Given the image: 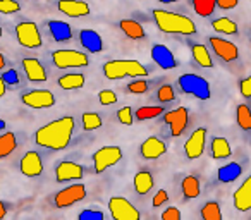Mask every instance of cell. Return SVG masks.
<instances>
[{
  "label": "cell",
  "instance_id": "cell-19",
  "mask_svg": "<svg viewBox=\"0 0 251 220\" xmlns=\"http://www.w3.org/2000/svg\"><path fill=\"white\" fill-rule=\"evenodd\" d=\"M21 64H23V69H25L26 77H28L31 83H45L47 81V71L38 59L26 57V59L21 60Z\"/></svg>",
  "mask_w": 251,
  "mask_h": 220
},
{
  "label": "cell",
  "instance_id": "cell-48",
  "mask_svg": "<svg viewBox=\"0 0 251 220\" xmlns=\"http://www.w3.org/2000/svg\"><path fill=\"white\" fill-rule=\"evenodd\" d=\"M5 215H7V206H5V203L0 199V219H4Z\"/></svg>",
  "mask_w": 251,
  "mask_h": 220
},
{
  "label": "cell",
  "instance_id": "cell-7",
  "mask_svg": "<svg viewBox=\"0 0 251 220\" xmlns=\"http://www.w3.org/2000/svg\"><path fill=\"white\" fill-rule=\"evenodd\" d=\"M16 38H18L19 45L25 49H40L43 43L38 26L31 21H23L16 26Z\"/></svg>",
  "mask_w": 251,
  "mask_h": 220
},
{
  "label": "cell",
  "instance_id": "cell-2",
  "mask_svg": "<svg viewBox=\"0 0 251 220\" xmlns=\"http://www.w3.org/2000/svg\"><path fill=\"white\" fill-rule=\"evenodd\" d=\"M153 19L157 28L162 33L169 35H184L191 36L196 33V24L188 18V16L177 14V12L164 11V9H155Z\"/></svg>",
  "mask_w": 251,
  "mask_h": 220
},
{
  "label": "cell",
  "instance_id": "cell-26",
  "mask_svg": "<svg viewBox=\"0 0 251 220\" xmlns=\"http://www.w3.org/2000/svg\"><path fill=\"white\" fill-rule=\"evenodd\" d=\"M210 150H212V157L215 160H222V158H229L232 150H230V145L226 138H219L215 136L212 140V145H210Z\"/></svg>",
  "mask_w": 251,
  "mask_h": 220
},
{
  "label": "cell",
  "instance_id": "cell-47",
  "mask_svg": "<svg viewBox=\"0 0 251 220\" xmlns=\"http://www.w3.org/2000/svg\"><path fill=\"white\" fill-rule=\"evenodd\" d=\"M215 2H217V7L224 9V11H230V9H234L239 4V0H215Z\"/></svg>",
  "mask_w": 251,
  "mask_h": 220
},
{
  "label": "cell",
  "instance_id": "cell-50",
  "mask_svg": "<svg viewBox=\"0 0 251 220\" xmlns=\"http://www.w3.org/2000/svg\"><path fill=\"white\" fill-rule=\"evenodd\" d=\"M4 67H5V57L0 53V69H4Z\"/></svg>",
  "mask_w": 251,
  "mask_h": 220
},
{
  "label": "cell",
  "instance_id": "cell-22",
  "mask_svg": "<svg viewBox=\"0 0 251 220\" xmlns=\"http://www.w3.org/2000/svg\"><path fill=\"white\" fill-rule=\"evenodd\" d=\"M49 31L50 36L59 43H66L73 38V29L66 21H59V19L49 21Z\"/></svg>",
  "mask_w": 251,
  "mask_h": 220
},
{
  "label": "cell",
  "instance_id": "cell-32",
  "mask_svg": "<svg viewBox=\"0 0 251 220\" xmlns=\"http://www.w3.org/2000/svg\"><path fill=\"white\" fill-rule=\"evenodd\" d=\"M203 220H222V210L217 201H206L200 210Z\"/></svg>",
  "mask_w": 251,
  "mask_h": 220
},
{
  "label": "cell",
  "instance_id": "cell-18",
  "mask_svg": "<svg viewBox=\"0 0 251 220\" xmlns=\"http://www.w3.org/2000/svg\"><path fill=\"white\" fill-rule=\"evenodd\" d=\"M165 151H167V147H165L164 141L158 140L157 136L147 138L140 147L141 157L147 158V160H157V158H160Z\"/></svg>",
  "mask_w": 251,
  "mask_h": 220
},
{
  "label": "cell",
  "instance_id": "cell-6",
  "mask_svg": "<svg viewBox=\"0 0 251 220\" xmlns=\"http://www.w3.org/2000/svg\"><path fill=\"white\" fill-rule=\"evenodd\" d=\"M93 167L97 174H101L107 169L114 167L115 164L122 160V150L121 147H115V145H108V147H101L100 150H97L93 153Z\"/></svg>",
  "mask_w": 251,
  "mask_h": 220
},
{
  "label": "cell",
  "instance_id": "cell-21",
  "mask_svg": "<svg viewBox=\"0 0 251 220\" xmlns=\"http://www.w3.org/2000/svg\"><path fill=\"white\" fill-rule=\"evenodd\" d=\"M79 43L86 52L100 53L103 50V40L93 29H81L79 31Z\"/></svg>",
  "mask_w": 251,
  "mask_h": 220
},
{
  "label": "cell",
  "instance_id": "cell-27",
  "mask_svg": "<svg viewBox=\"0 0 251 220\" xmlns=\"http://www.w3.org/2000/svg\"><path fill=\"white\" fill-rule=\"evenodd\" d=\"M182 195H184L186 199H195L200 196L201 193V186H200V181L196 175H186L182 179Z\"/></svg>",
  "mask_w": 251,
  "mask_h": 220
},
{
  "label": "cell",
  "instance_id": "cell-42",
  "mask_svg": "<svg viewBox=\"0 0 251 220\" xmlns=\"http://www.w3.org/2000/svg\"><path fill=\"white\" fill-rule=\"evenodd\" d=\"M77 219L79 220H103L105 215L100 212V210H84V212H81L79 215H77Z\"/></svg>",
  "mask_w": 251,
  "mask_h": 220
},
{
  "label": "cell",
  "instance_id": "cell-5",
  "mask_svg": "<svg viewBox=\"0 0 251 220\" xmlns=\"http://www.w3.org/2000/svg\"><path fill=\"white\" fill-rule=\"evenodd\" d=\"M52 62L57 66V69H76V67H86L90 59L86 53L77 50L60 49L52 52Z\"/></svg>",
  "mask_w": 251,
  "mask_h": 220
},
{
  "label": "cell",
  "instance_id": "cell-1",
  "mask_svg": "<svg viewBox=\"0 0 251 220\" xmlns=\"http://www.w3.org/2000/svg\"><path fill=\"white\" fill-rule=\"evenodd\" d=\"M74 117L64 116L60 119H55L52 122L45 124L35 133V141L38 147L47 148V150L60 151L67 148L71 143V138L74 133Z\"/></svg>",
  "mask_w": 251,
  "mask_h": 220
},
{
  "label": "cell",
  "instance_id": "cell-28",
  "mask_svg": "<svg viewBox=\"0 0 251 220\" xmlns=\"http://www.w3.org/2000/svg\"><path fill=\"white\" fill-rule=\"evenodd\" d=\"M191 53H193V59H195V62L198 64V66L206 67V69L213 67L212 55H210L208 49H206L205 45H200V43L193 45V47H191Z\"/></svg>",
  "mask_w": 251,
  "mask_h": 220
},
{
  "label": "cell",
  "instance_id": "cell-36",
  "mask_svg": "<svg viewBox=\"0 0 251 220\" xmlns=\"http://www.w3.org/2000/svg\"><path fill=\"white\" fill-rule=\"evenodd\" d=\"M81 122H83L84 131H95V129H98V127H101V117L98 116V114L86 112L81 117Z\"/></svg>",
  "mask_w": 251,
  "mask_h": 220
},
{
  "label": "cell",
  "instance_id": "cell-33",
  "mask_svg": "<svg viewBox=\"0 0 251 220\" xmlns=\"http://www.w3.org/2000/svg\"><path fill=\"white\" fill-rule=\"evenodd\" d=\"M164 116V108L157 107V105H145V107H140L136 110V119L138 121H150L155 119V117Z\"/></svg>",
  "mask_w": 251,
  "mask_h": 220
},
{
  "label": "cell",
  "instance_id": "cell-10",
  "mask_svg": "<svg viewBox=\"0 0 251 220\" xmlns=\"http://www.w3.org/2000/svg\"><path fill=\"white\" fill-rule=\"evenodd\" d=\"M21 101L29 108H50L55 105V97L49 90H29L23 93Z\"/></svg>",
  "mask_w": 251,
  "mask_h": 220
},
{
  "label": "cell",
  "instance_id": "cell-23",
  "mask_svg": "<svg viewBox=\"0 0 251 220\" xmlns=\"http://www.w3.org/2000/svg\"><path fill=\"white\" fill-rule=\"evenodd\" d=\"M119 28H121V31L131 40H141L147 36L145 28L138 21H134V19H122V21L119 23Z\"/></svg>",
  "mask_w": 251,
  "mask_h": 220
},
{
  "label": "cell",
  "instance_id": "cell-44",
  "mask_svg": "<svg viewBox=\"0 0 251 220\" xmlns=\"http://www.w3.org/2000/svg\"><path fill=\"white\" fill-rule=\"evenodd\" d=\"M167 199H169V195H167V191L165 189H158L157 193H155V196H153V208H157V206H162V205H165L167 203Z\"/></svg>",
  "mask_w": 251,
  "mask_h": 220
},
{
  "label": "cell",
  "instance_id": "cell-25",
  "mask_svg": "<svg viewBox=\"0 0 251 220\" xmlns=\"http://www.w3.org/2000/svg\"><path fill=\"white\" fill-rule=\"evenodd\" d=\"M243 174V167H241L237 162H230L227 165H222L217 172V177H219L220 182H234L236 179L241 177Z\"/></svg>",
  "mask_w": 251,
  "mask_h": 220
},
{
  "label": "cell",
  "instance_id": "cell-46",
  "mask_svg": "<svg viewBox=\"0 0 251 220\" xmlns=\"http://www.w3.org/2000/svg\"><path fill=\"white\" fill-rule=\"evenodd\" d=\"M162 220H181V212L176 206H169L164 213H162Z\"/></svg>",
  "mask_w": 251,
  "mask_h": 220
},
{
  "label": "cell",
  "instance_id": "cell-40",
  "mask_svg": "<svg viewBox=\"0 0 251 220\" xmlns=\"http://www.w3.org/2000/svg\"><path fill=\"white\" fill-rule=\"evenodd\" d=\"M117 121L124 126H133V108L131 107H122L117 110Z\"/></svg>",
  "mask_w": 251,
  "mask_h": 220
},
{
  "label": "cell",
  "instance_id": "cell-31",
  "mask_svg": "<svg viewBox=\"0 0 251 220\" xmlns=\"http://www.w3.org/2000/svg\"><path fill=\"white\" fill-rule=\"evenodd\" d=\"M236 121H237V126L243 131H251V108L246 103L237 105Z\"/></svg>",
  "mask_w": 251,
  "mask_h": 220
},
{
  "label": "cell",
  "instance_id": "cell-20",
  "mask_svg": "<svg viewBox=\"0 0 251 220\" xmlns=\"http://www.w3.org/2000/svg\"><path fill=\"white\" fill-rule=\"evenodd\" d=\"M232 201L236 210H239V212H250L251 210V175L236 189Z\"/></svg>",
  "mask_w": 251,
  "mask_h": 220
},
{
  "label": "cell",
  "instance_id": "cell-14",
  "mask_svg": "<svg viewBox=\"0 0 251 220\" xmlns=\"http://www.w3.org/2000/svg\"><path fill=\"white\" fill-rule=\"evenodd\" d=\"M19 171H21V174L26 175V177H38V175H42L43 164H42L40 155L33 150L23 155L21 162H19Z\"/></svg>",
  "mask_w": 251,
  "mask_h": 220
},
{
  "label": "cell",
  "instance_id": "cell-35",
  "mask_svg": "<svg viewBox=\"0 0 251 220\" xmlns=\"http://www.w3.org/2000/svg\"><path fill=\"white\" fill-rule=\"evenodd\" d=\"M193 7H195V12L201 18H208V16L213 14L217 7L215 0H193Z\"/></svg>",
  "mask_w": 251,
  "mask_h": 220
},
{
  "label": "cell",
  "instance_id": "cell-38",
  "mask_svg": "<svg viewBox=\"0 0 251 220\" xmlns=\"http://www.w3.org/2000/svg\"><path fill=\"white\" fill-rule=\"evenodd\" d=\"M157 98L160 103H169L176 98V93H174V88L169 86V84H164V86L158 88L157 91Z\"/></svg>",
  "mask_w": 251,
  "mask_h": 220
},
{
  "label": "cell",
  "instance_id": "cell-12",
  "mask_svg": "<svg viewBox=\"0 0 251 220\" xmlns=\"http://www.w3.org/2000/svg\"><path fill=\"white\" fill-rule=\"evenodd\" d=\"M206 145V129L205 127H198L191 133V136L188 138V141L184 143V151L186 157L189 160H196L203 155Z\"/></svg>",
  "mask_w": 251,
  "mask_h": 220
},
{
  "label": "cell",
  "instance_id": "cell-16",
  "mask_svg": "<svg viewBox=\"0 0 251 220\" xmlns=\"http://www.w3.org/2000/svg\"><path fill=\"white\" fill-rule=\"evenodd\" d=\"M151 59H153V62L160 69L171 71L177 67V60H176L174 53L165 45H153V49H151Z\"/></svg>",
  "mask_w": 251,
  "mask_h": 220
},
{
  "label": "cell",
  "instance_id": "cell-41",
  "mask_svg": "<svg viewBox=\"0 0 251 220\" xmlns=\"http://www.w3.org/2000/svg\"><path fill=\"white\" fill-rule=\"evenodd\" d=\"M98 101H100L103 107L114 105L115 101H117V95H115L112 90H101L100 93H98Z\"/></svg>",
  "mask_w": 251,
  "mask_h": 220
},
{
  "label": "cell",
  "instance_id": "cell-52",
  "mask_svg": "<svg viewBox=\"0 0 251 220\" xmlns=\"http://www.w3.org/2000/svg\"><path fill=\"white\" fill-rule=\"evenodd\" d=\"M162 4H174V2H177V0H160Z\"/></svg>",
  "mask_w": 251,
  "mask_h": 220
},
{
  "label": "cell",
  "instance_id": "cell-45",
  "mask_svg": "<svg viewBox=\"0 0 251 220\" xmlns=\"http://www.w3.org/2000/svg\"><path fill=\"white\" fill-rule=\"evenodd\" d=\"M239 93L243 95L244 98H251V76L241 79L239 83Z\"/></svg>",
  "mask_w": 251,
  "mask_h": 220
},
{
  "label": "cell",
  "instance_id": "cell-34",
  "mask_svg": "<svg viewBox=\"0 0 251 220\" xmlns=\"http://www.w3.org/2000/svg\"><path fill=\"white\" fill-rule=\"evenodd\" d=\"M212 28L217 33H222V35H236L237 33V24L227 18H220L212 21Z\"/></svg>",
  "mask_w": 251,
  "mask_h": 220
},
{
  "label": "cell",
  "instance_id": "cell-39",
  "mask_svg": "<svg viewBox=\"0 0 251 220\" xmlns=\"http://www.w3.org/2000/svg\"><path fill=\"white\" fill-rule=\"evenodd\" d=\"M21 11L18 0H0V14H16Z\"/></svg>",
  "mask_w": 251,
  "mask_h": 220
},
{
  "label": "cell",
  "instance_id": "cell-13",
  "mask_svg": "<svg viewBox=\"0 0 251 220\" xmlns=\"http://www.w3.org/2000/svg\"><path fill=\"white\" fill-rule=\"evenodd\" d=\"M208 42H210V47H212L213 53H215L220 60H224V62H232V60H236L237 57H239L237 47L234 45L232 42H229V40L219 38V36H210Z\"/></svg>",
  "mask_w": 251,
  "mask_h": 220
},
{
  "label": "cell",
  "instance_id": "cell-43",
  "mask_svg": "<svg viewBox=\"0 0 251 220\" xmlns=\"http://www.w3.org/2000/svg\"><path fill=\"white\" fill-rule=\"evenodd\" d=\"M0 77H2L4 83L9 84V86H18L19 84V74L16 73V69H7Z\"/></svg>",
  "mask_w": 251,
  "mask_h": 220
},
{
  "label": "cell",
  "instance_id": "cell-9",
  "mask_svg": "<svg viewBox=\"0 0 251 220\" xmlns=\"http://www.w3.org/2000/svg\"><path fill=\"white\" fill-rule=\"evenodd\" d=\"M86 198V188L83 184H71L67 188L60 189L55 195V206L57 208H67V206H73L74 203H79L81 199Z\"/></svg>",
  "mask_w": 251,
  "mask_h": 220
},
{
  "label": "cell",
  "instance_id": "cell-29",
  "mask_svg": "<svg viewBox=\"0 0 251 220\" xmlns=\"http://www.w3.org/2000/svg\"><path fill=\"white\" fill-rule=\"evenodd\" d=\"M59 86L62 90H79L84 86V76L79 73H71L59 77Z\"/></svg>",
  "mask_w": 251,
  "mask_h": 220
},
{
  "label": "cell",
  "instance_id": "cell-30",
  "mask_svg": "<svg viewBox=\"0 0 251 220\" xmlns=\"http://www.w3.org/2000/svg\"><path fill=\"white\" fill-rule=\"evenodd\" d=\"M18 148V140L16 134L7 131V133L0 134V158H5Z\"/></svg>",
  "mask_w": 251,
  "mask_h": 220
},
{
  "label": "cell",
  "instance_id": "cell-11",
  "mask_svg": "<svg viewBox=\"0 0 251 220\" xmlns=\"http://www.w3.org/2000/svg\"><path fill=\"white\" fill-rule=\"evenodd\" d=\"M164 122L169 124L172 136H181L189 122V112L186 107H177L171 112H164Z\"/></svg>",
  "mask_w": 251,
  "mask_h": 220
},
{
  "label": "cell",
  "instance_id": "cell-4",
  "mask_svg": "<svg viewBox=\"0 0 251 220\" xmlns=\"http://www.w3.org/2000/svg\"><path fill=\"white\" fill-rule=\"evenodd\" d=\"M179 88H181L182 93L191 95V97L198 98V100H208L212 91H210V84L208 81L203 76H198V74H182L179 77Z\"/></svg>",
  "mask_w": 251,
  "mask_h": 220
},
{
  "label": "cell",
  "instance_id": "cell-51",
  "mask_svg": "<svg viewBox=\"0 0 251 220\" xmlns=\"http://www.w3.org/2000/svg\"><path fill=\"white\" fill-rule=\"evenodd\" d=\"M5 126H7V124H5V121H4V119H0V131H4V129H5Z\"/></svg>",
  "mask_w": 251,
  "mask_h": 220
},
{
  "label": "cell",
  "instance_id": "cell-17",
  "mask_svg": "<svg viewBox=\"0 0 251 220\" xmlns=\"http://www.w3.org/2000/svg\"><path fill=\"white\" fill-rule=\"evenodd\" d=\"M57 9L69 18H83V16H88L91 12L90 5L83 0H59Z\"/></svg>",
  "mask_w": 251,
  "mask_h": 220
},
{
  "label": "cell",
  "instance_id": "cell-37",
  "mask_svg": "<svg viewBox=\"0 0 251 220\" xmlns=\"http://www.w3.org/2000/svg\"><path fill=\"white\" fill-rule=\"evenodd\" d=\"M127 91L134 95H141V93H147L148 91V83L143 79V77H134V81H131L127 84Z\"/></svg>",
  "mask_w": 251,
  "mask_h": 220
},
{
  "label": "cell",
  "instance_id": "cell-24",
  "mask_svg": "<svg viewBox=\"0 0 251 220\" xmlns=\"http://www.w3.org/2000/svg\"><path fill=\"white\" fill-rule=\"evenodd\" d=\"M133 184H134V189H136L138 195H147V193H150L151 188H153L155 179L148 171H140L136 175H134Z\"/></svg>",
  "mask_w": 251,
  "mask_h": 220
},
{
  "label": "cell",
  "instance_id": "cell-3",
  "mask_svg": "<svg viewBox=\"0 0 251 220\" xmlns=\"http://www.w3.org/2000/svg\"><path fill=\"white\" fill-rule=\"evenodd\" d=\"M103 74L112 81L122 77H147L148 69L138 60H110L103 64Z\"/></svg>",
  "mask_w": 251,
  "mask_h": 220
},
{
  "label": "cell",
  "instance_id": "cell-49",
  "mask_svg": "<svg viewBox=\"0 0 251 220\" xmlns=\"http://www.w3.org/2000/svg\"><path fill=\"white\" fill-rule=\"evenodd\" d=\"M5 91H7V84L4 83V79H2V77H0V98L4 97Z\"/></svg>",
  "mask_w": 251,
  "mask_h": 220
},
{
  "label": "cell",
  "instance_id": "cell-8",
  "mask_svg": "<svg viewBox=\"0 0 251 220\" xmlns=\"http://www.w3.org/2000/svg\"><path fill=\"white\" fill-rule=\"evenodd\" d=\"M108 210L115 220H140V212L129 199L122 196H112L108 199Z\"/></svg>",
  "mask_w": 251,
  "mask_h": 220
},
{
  "label": "cell",
  "instance_id": "cell-15",
  "mask_svg": "<svg viewBox=\"0 0 251 220\" xmlns=\"http://www.w3.org/2000/svg\"><path fill=\"white\" fill-rule=\"evenodd\" d=\"M84 174L83 167L76 162H71V160H64L57 165L55 169V179L57 182H67V181H77L81 179Z\"/></svg>",
  "mask_w": 251,
  "mask_h": 220
},
{
  "label": "cell",
  "instance_id": "cell-53",
  "mask_svg": "<svg viewBox=\"0 0 251 220\" xmlns=\"http://www.w3.org/2000/svg\"><path fill=\"white\" fill-rule=\"evenodd\" d=\"M0 36H2V24H0Z\"/></svg>",
  "mask_w": 251,
  "mask_h": 220
}]
</instances>
